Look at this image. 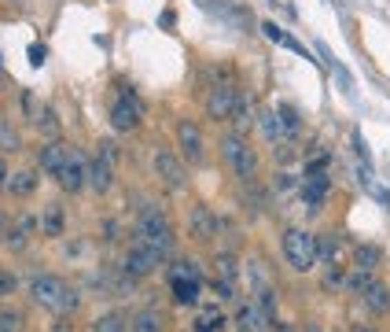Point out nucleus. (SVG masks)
Returning a JSON list of instances; mask_svg holds the SVG:
<instances>
[{"instance_id": "nucleus-1", "label": "nucleus", "mask_w": 390, "mask_h": 332, "mask_svg": "<svg viewBox=\"0 0 390 332\" xmlns=\"http://www.w3.org/2000/svg\"><path fill=\"white\" fill-rule=\"evenodd\" d=\"M30 303H37L41 310H48V314H74L81 303L78 288H70L63 277L56 273H37L34 281H30Z\"/></svg>"}, {"instance_id": "nucleus-2", "label": "nucleus", "mask_w": 390, "mask_h": 332, "mask_svg": "<svg viewBox=\"0 0 390 332\" xmlns=\"http://www.w3.org/2000/svg\"><path fill=\"white\" fill-rule=\"evenodd\" d=\"M133 237L144 240V244H151V248H155L162 259H170L173 248H177V233H173L166 211H158V207H144V211H140Z\"/></svg>"}, {"instance_id": "nucleus-3", "label": "nucleus", "mask_w": 390, "mask_h": 332, "mask_svg": "<svg viewBox=\"0 0 390 332\" xmlns=\"http://www.w3.org/2000/svg\"><path fill=\"white\" fill-rule=\"evenodd\" d=\"M221 159L225 163H229V170L240 181H247V185H251V181L258 177V152L251 144H247V137H236V133H229V137H221Z\"/></svg>"}, {"instance_id": "nucleus-4", "label": "nucleus", "mask_w": 390, "mask_h": 332, "mask_svg": "<svg viewBox=\"0 0 390 332\" xmlns=\"http://www.w3.org/2000/svg\"><path fill=\"white\" fill-rule=\"evenodd\" d=\"M284 259L295 273L317 270V237L306 229H287L284 233Z\"/></svg>"}, {"instance_id": "nucleus-5", "label": "nucleus", "mask_w": 390, "mask_h": 332, "mask_svg": "<svg viewBox=\"0 0 390 332\" xmlns=\"http://www.w3.org/2000/svg\"><path fill=\"white\" fill-rule=\"evenodd\" d=\"M140 119H144V104H140V96L133 92V85L118 81V100L111 107V126L118 133H133Z\"/></svg>"}, {"instance_id": "nucleus-6", "label": "nucleus", "mask_w": 390, "mask_h": 332, "mask_svg": "<svg viewBox=\"0 0 390 332\" xmlns=\"http://www.w3.org/2000/svg\"><path fill=\"white\" fill-rule=\"evenodd\" d=\"M162 262H166V259H162V255H158L155 248H151V244L136 240V237L129 240V248H125V255H122V266H125V270L136 277V281H144V277H151V273H155Z\"/></svg>"}, {"instance_id": "nucleus-7", "label": "nucleus", "mask_w": 390, "mask_h": 332, "mask_svg": "<svg viewBox=\"0 0 390 332\" xmlns=\"http://www.w3.org/2000/svg\"><path fill=\"white\" fill-rule=\"evenodd\" d=\"M221 233H225V218H221V214H214L207 203H195L192 214H188V237L199 240V244H210V240H218Z\"/></svg>"}, {"instance_id": "nucleus-8", "label": "nucleus", "mask_w": 390, "mask_h": 332, "mask_svg": "<svg viewBox=\"0 0 390 332\" xmlns=\"http://www.w3.org/2000/svg\"><path fill=\"white\" fill-rule=\"evenodd\" d=\"M151 166H155V174H158V181H162L166 188L177 192V188L188 185V170H184V163L170 152V148H162V144H158V148H155V155H151Z\"/></svg>"}, {"instance_id": "nucleus-9", "label": "nucleus", "mask_w": 390, "mask_h": 332, "mask_svg": "<svg viewBox=\"0 0 390 332\" xmlns=\"http://www.w3.org/2000/svg\"><path fill=\"white\" fill-rule=\"evenodd\" d=\"M236 100H240V92H236L232 81H218L214 89L207 92V100H203V107H207V119L214 122H229L232 111H236Z\"/></svg>"}, {"instance_id": "nucleus-10", "label": "nucleus", "mask_w": 390, "mask_h": 332, "mask_svg": "<svg viewBox=\"0 0 390 332\" xmlns=\"http://www.w3.org/2000/svg\"><path fill=\"white\" fill-rule=\"evenodd\" d=\"M56 181H59L63 192H70V196L89 185V159H85L74 144H70V155H67V163H63V170L56 174Z\"/></svg>"}, {"instance_id": "nucleus-11", "label": "nucleus", "mask_w": 390, "mask_h": 332, "mask_svg": "<svg viewBox=\"0 0 390 332\" xmlns=\"http://www.w3.org/2000/svg\"><path fill=\"white\" fill-rule=\"evenodd\" d=\"M177 144H181V155L188 159L192 166H203L207 163V144H203V133L192 119H181L177 122Z\"/></svg>"}, {"instance_id": "nucleus-12", "label": "nucleus", "mask_w": 390, "mask_h": 332, "mask_svg": "<svg viewBox=\"0 0 390 332\" xmlns=\"http://www.w3.org/2000/svg\"><path fill=\"white\" fill-rule=\"evenodd\" d=\"M41 226V218H34V214H23L19 222H12L4 233V248L8 251H26V244H30V233H34Z\"/></svg>"}, {"instance_id": "nucleus-13", "label": "nucleus", "mask_w": 390, "mask_h": 332, "mask_svg": "<svg viewBox=\"0 0 390 332\" xmlns=\"http://www.w3.org/2000/svg\"><path fill=\"white\" fill-rule=\"evenodd\" d=\"M67 155H70V144H63V141H48V144H41L37 148V166L45 170V174L56 177L63 163H67Z\"/></svg>"}, {"instance_id": "nucleus-14", "label": "nucleus", "mask_w": 390, "mask_h": 332, "mask_svg": "<svg viewBox=\"0 0 390 332\" xmlns=\"http://www.w3.org/2000/svg\"><path fill=\"white\" fill-rule=\"evenodd\" d=\"M328 188H331V177L324 174V170H320V174H306V181H302V203H306L309 211H320Z\"/></svg>"}, {"instance_id": "nucleus-15", "label": "nucleus", "mask_w": 390, "mask_h": 332, "mask_svg": "<svg viewBox=\"0 0 390 332\" xmlns=\"http://www.w3.org/2000/svg\"><path fill=\"white\" fill-rule=\"evenodd\" d=\"M199 288H203V281H192V277H181V273L170 277V292H173V303L177 306H195L199 303Z\"/></svg>"}, {"instance_id": "nucleus-16", "label": "nucleus", "mask_w": 390, "mask_h": 332, "mask_svg": "<svg viewBox=\"0 0 390 332\" xmlns=\"http://www.w3.org/2000/svg\"><path fill=\"white\" fill-rule=\"evenodd\" d=\"M111 185H114V163H107L103 155L89 159V188L103 196V192H111Z\"/></svg>"}, {"instance_id": "nucleus-17", "label": "nucleus", "mask_w": 390, "mask_h": 332, "mask_svg": "<svg viewBox=\"0 0 390 332\" xmlns=\"http://www.w3.org/2000/svg\"><path fill=\"white\" fill-rule=\"evenodd\" d=\"M254 306L258 310H262V318L269 321V329H273L276 325V321H280V306H276V288L273 284H254Z\"/></svg>"}, {"instance_id": "nucleus-18", "label": "nucleus", "mask_w": 390, "mask_h": 332, "mask_svg": "<svg viewBox=\"0 0 390 332\" xmlns=\"http://www.w3.org/2000/svg\"><path fill=\"white\" fill-rule=\"evenodd\" d=\"M361 303L372 310V314H390V284H383V281L372 277V284L361 292Z\"/></svg>"}, {"instance_id": "nucleus-19", "label": "nucleus", "mask_w": 390, "mask_h": 332, "mask_svg": "<svg viewBox=\"0 0 390 332\" xmlns=\"http://www.w3.org/2000/svg\"><path fill=\"white\" fill-rule=\"evenodd\" d=\"M63 229H67V214H63V203H48V207L41 211V237L56 240V237H63Z\"/></svg>"}, {"instance_id": "nucleus-20", "label": "nucleus", "mask_w": 390, "mask_h": 332, "mask_svg": "<svg viewBox=\"0 0 390 332\" xmlns=\"http://www.w3.org/2000/svg\"><path fill=\"white\" fill-rule=\"evenodd\" d=\"M232 325H236V332H269V321L262 318V310H258L254 303H247V306L236 310Z\"/></svg>"}, {"instance_id": "nucleus-21", "label": "nucleus", "mask_w": 390, "mask_h": 332, "mask_svg": "<svg viewBox=\"0 0 390 332\" xmlns=\"http://www.w3.org/2000/svg\"><path fill=\"white\" fill-rule=\"evenodd\" d=\"M129 332H166V318L155 306H144L129 318Z\"/></svg>"}, {"instance_id": "nucleus-22", "label": "nucleus", "mask_w": 390, "mask_h": 332, "mask_svg": "<svg viewBox=\"0 0 390 332\" xmlns=\"http://www.w3.org/2000/svg\"><path fill=\"white\" fill-rule=\"evenodd\" d=\"M258 126H262V133H265L269 144H280L284 137H291L287 126H284V119H280L276 111H262V115H258Z\"/></svg>"}, {"instance_id": "nucleus-23", "label": "nucleus", "mask_w": 390, "mask_h": 332, "mask_svg": "<svg viewBox=\"0 0 390 332\" xmlns=\"http://www.w3.org/2000/svg\"><path fill=\"white\" fill-rule=\"evenodd\" d=\"M353 266H357V270L376 273L379 266H383V251H379L376 244H357V248H353Z\"/></svg>"}, {"instance_id": "nucleus-24", "label": "nucleus", "mask_w": 390, "mask_h": 332, "mask_svg": "<svg viewBox=\"0 0 390 332\" xmlns=\"http://www.w3.org/2000/svg\"><path fill=\"white\" fill-rule=\"evenodd\" d=\"M232 133L236 137H247L251 133V126H254V115H251V100H247V96H240V100H236V111H232Z\"/></svg>"}, {"instance_id": "nucleus-25", "label": "nucleus", "mask_w": 390, "mask_h": 332, "mask_svg": "<svg viewBox=\"0 0 390 332\" xmlns=\"http://www.w3.org/2000/svg\"><path fill=\"white\" fill-rule=\"evenodd\" d=\"M37 188V170H19V174L8 177V192L12 196H34Z\"/></svg>"}, {"instance_id": "nucleus-26", "label": "nucleus", "mask_w": 390, "mask_h": 332, "mask_svg": "<svg viewBox=\"0 0 390 332\" xmlns=\"http://www.w3.org/2000/svg\"><path fill=\"white\" fill-rule=\"evenodd\" d=\"M339 248H342V240L335 237V233H320L317 237V262H324V266L335 262L339 259Z\"/></svg>"}, {"instance_id": "nucleus-27", "label": "nucleus", "mask_w": 390, "mask_h": 332, "mask_svg": "<svg viewBox=\"0 0 390 332\" xmlns=\"http://www.w3.org/2000/svg\"><path fill=\"white\" fill-rule=\"evenodd\" d=\"M214 277H225V281H240V266H236V255H232V251L214 255Z\"/></svg>"}, {"instance_id": "nucleus-28", "label": "nucleus", "mask_w": 390, "mask_h": 332, "mask_svg": "<svg viewBox=\"0 0 390 332\" xmlns=\"http://www.w3.org/2000/svg\"><path fill=\"white\" fill-rule=\"evenodd\" d=\"M0 152H23V137L4 115H0Z\"/></svg>"}, {"instance_id": "nucleus-29", "label": "nucleus", "mask_w": 390, "mask_h": 332, "mask_svg": "<svg viewBox=\"0 0 390 332\" xmlns=\"http://www.w3.org/2000/svg\"><path fill=\"white\" fill-rule=\"evenodd\" d=\"M0 332H26V314L15 306H0Z\"/></svg>"}, {"instance_id": "nucleus-30", "label": "nucleus", "mask_w": 390, "mask_h": 332, "mask_svg": "<svg viewBox=\"0 0 390 332\" xmlns=\"http://www.w3.org/2000/svg\"><path fill=\"white\" fill-rule=\"evenodd\" d=\"M262 30H265V37H269V41H276V45H284V48H291V52H298V56H306V48H302L295 37H287L276 23H262ZM306 59H309V56H306Z\"/></svg>"}, {"instance_id": "nucleus-31", "label": "nucleus", "mask_w": 390, "mask_h": 332, "mask_svg": "<svg viewBox=\"0 0 390 332\" xmlns=\"http://www.w3.org/2000/svg\"><path fill=\"white\" fill-rule=\"evenodd\" d=\"M92 332H129V318L125 314H103L92 321Z\"/></svg>"}, {"instance_id": "nucleus-32", "label": "nucleus", "mask_w": 390, "mask_h": 332, "mask_svg": "<svg viewBox=\"0 0 390 332\" xmlns=\"http://www.w3.org/2000/svg\"><path fill=\"white\" fill-rule=\"evenodd\" d=\"M34 122H37V130L48 133V137L59 133V119H56V111H52V107H41V111L34 115Z\"/></svg>"}, {"instance_id": "nucleus-33", "label": "nucleus", "mask_w": 390, "mask_h": 332, "mask_svg": "<svg viewBox=\"0 0 390 332\" xmlns=\"http://www.w3.org/2000/svg\"><path fill=\"white\" fill-rule=\"evenodd\" d=\"M225 325H229V321H225L221 310H210L207 318L195 321V332H225Z\"/></svg>"}, {"instance_id": "nucleus-34", "label": "nucleus", "mask_w": 390, "mask_h": 332, "mask_svg": "<svg viewBox=\"0 0 390 332\" xmlns=\"http://www.w3.org/2000/svg\"><path fill=\"white\" fill-rule=\"evenodd\" d=\"M368 284H372V273L368 270H353L350 277H346V292H353V295H361Z\"/></svg>"}, {"instance_id": "nucleus-35", "label": "nucleus", "mask_w": 390, "mask_h": 332, "mask_svg": "<svg viewBox=\"0 0 390 332\" xmlns=\"http://www.w3.org/2000/svg\"><path fill=\"white\" fill-rule=\"evenodd\" d=\"M15 288H19V277H15V270H8V266H0V299L15 295Z\"/></svg>"}, {"instance_id": "nucleus-36", "label": "nucleus", "mask_w": 390, "mask_h": 332, "mask_svg": "<svg viewBox=\"0 0 390 332\" xmlns=\"http://www.w3.org/2000/svg\"><path fill=\"white\" fill-rule=\"evenodd\" d=\"M210 288L225 299V303H232V299H236V281H225V277H210Z\"/></svg>"}, {"instance_id": "nucleus-37", "label": "nucleus", "mask_w": 390, "mask_h": 332, "mask_svg": "<svg viewBox=\"0 0 390 332\" xmlns=\"http://www.w3.org/2000/svg\"><path fill=\"white\" fill-rule=\"evenodd\" d=\"M346 284V273L339 262H328V270H324V288H342Z\"/></svg>"}, {"instance_id": "nucleus-38", "label": "nucleus", "mask_w": 390, "mask_h": 332, "mask_svg": "<svg viewBox=\"0 0 390 332\" xmlns=\"http://www.w3.org/2000/svg\"><path fill=\"white\" fill-rule=\"evenodd\" d=\"M276 115H280V119H284V126H287V133H295L298 126H302V119H298V111H295V107H291V104H280V107H276Z\"/></svg>"}, {"instance_id": "nucleus-39", "label": "nucleus", "mask_w": 390, "mask_h": 332, "mask_svg": "<svg viewBox=\"0 0 390 332\" xmlns=\"http://www.w3.org/2000/svg\"><path fill=\"white\" fill-rule=\"evenodd\" d=\"M173 273H181V277H192V281H203V273H199V262H192V259H181L177 262V270Z\"/></svg>"}, {"instance_id": "nucleus-40", "label": "nucleus", "mask_w": 390, "mask_h": 332, "mask_svg": "<svg viewBox=\"0 0 390 332\" xmlns=\"http://www.w3.org/2000/svg\"><path fill=\"white\" fill-rule=\"evenodd\" d=\"M328 163H331L328 152H324V155H313L309 163H306V174H320V170H328Z\"/></svg>"}, {"instance_id": "nucleus-41", "label": "nucleus", "mask_w": 390, "mask_h": 332, "mask_svg": "<svg viewBox=\"0 0 390 332\" xmlns=\"http://www.w3.org/2000/svg\"><path fill=\"white\" fill-rule=\"evenodd\" d=\"M96 148H100V152H96V155H103L107 163H114V159H118V152H114V141H100Z\"/></svg>"}, {"instance_id": "nucleus-42", "label": "nucleus", "mask_w": 390, "mask_h": 332, "mask_svg": "<svg viewBox=\"0 0 390 332\" xmlns=\"http://www.w3.org/2000/svg\"><path fill=\"white\" fill-rule=\"evenodd\" d=\"M45 45H30V63H34V67H41V63H45Z\"/></svg>"}, {"instance_id": "nucleus-43", "label": "nucleus", "mask_w": 390, "mask_h": 332, "mask_svg": "<svg viewBox=\"0 0 390 332\" xmlns=\"http://www.w3.org/2000/svg\"><path fill=\"white\" fill-rule=\"evenodd\" d=\"M52 332H74L70 318H67V314H59V318H56V325H52Z\"/></svg>"}, {"instance_id": "nucleus-44", "label": "nucleus", "mask_w": 390, "mask_h": 332, "mask_svg": "<svg viewBox=\"0 0 390 332\" xmlns=\"http://www.w3.org/2000/svg\"><path fill=\"white\" fill-rule=\"evenodd\" d=\"M8 177H12V174H8V163H4V155H0V192L8 188Z\"/></svg>"}, {"instance_id": "nucleus-45", "label": "nucleus", "mask_w": 390, "mask_h": 332, "mask_svg": "<svg viewBox=\"0 0 390 332\" xmlns=\"http://www.w3.org/2000/svg\"><path fill=\"white\" fill-rule=\"evenodd\" d=\"M8 226H12V218H8V211L0 207V240H4V233H8Z\"/></svg>"}, {"instance_id": "nucleus-46", "label": "nucleus", "mask_w": 390, "mask_h": 332, "mask_svg": "<svg viewBox=\"0 0 390 332\" xmlns=\"http://www.w3.org/2000/svg\"><path fill=\"white\" fill-rule=\"evenodd\" d=\"M276 188L287 192V188H291V174H276Z\"/></svg>"}, {"instance_id": "nucleus-47", "label": "nucleus", "mask_w": 390, "mask_h": 332, "mask_svg": "<svg viewBox=\"0 0 390 332\" xmlns=\"http://www.w3.org/2000/svg\"><path fill=\"white\" fill-rule=\"evenodd\" d=\"M302 332H320V325H317V321H306V329H302Z\"/></svg>"}, {"instance_id": "nucleus-48", "label": "nucleus", "mask_w": 390, "mask_h": 332, "mask_svg": "<svg viewBox=\"0 0 390 332\" xmlns=\"http://www.w3.org/2000/svg\"><path fill=\"white\" fill-rule=\"evenodd\" d=\"M357 332H376V329H372V325H361V329H357Z\"/></svg>"}]
</instances>
